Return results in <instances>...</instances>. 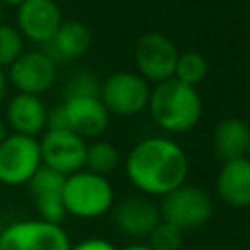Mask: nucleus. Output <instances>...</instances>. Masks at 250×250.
Instances as JSON below:
<instances>
[{"label":"nucleus","mask_w":250,"mask_h":250,"mask_svg":"<svg viewBox=\"0 0 250 250\" xmlns=\"http://www.w3.org/2000/svg\"><path fill=\"white\" fill-rule=\"evenodd\" d=\"M188 156L184 148L162 137H150L137 143L125 160L129 182L145 195H166L186 184Z\"/></svg>","instance_id":"nucleus-1"},{"label":"nucleus","mask_w":250,"mask_h":250,"mask_svg":"<svg viewBox=\"0 0 250 250\" xmlns=\"http://www.w3.org/2000/svg\"><path fill=\"white\" fill-rule=\"evenodd\" d=\"M146 107L156 125L174 135L191 131L203 113V104L195 86L184 84L176 78L158 82L150 90Z\"/></svg>","instance_id":"nucleus-2"},{"label":"nucleus","mask_w":250,"mask_h":250,"mask_svg":"<svg viewBox=\"0 0 250 250\" xmlns=\"http://www.w3.org/2000/svg\"><path fill=\"white\" fill-rule=\"evenodd\" d=\"M62 203L66 215L96 219L105 215L113 205V188L107 176H100L82 168L66 176L62 188Z\"/></svg>","instance_id":"nucleus-3"},{"label":"nucleus","mask_w":250,"mask_h":250,"mask_svg":"<svg viewBox=\"0 0 250 250\" xmlns=\"http://www.w3.org/2000/svg\"><path fill=\"white\" fill-rule=\"evenodd\" d=\"M0 250H70V240L62 225L23 219L4 225Z\"/></svg>","instance_id":"nucleus-4"},{"label":"nucleus","mask_w":250,"mask_h":250,"mask_svg":"<svg viewBox=\"0 0 250 250\" xmlns=\"http://www.w3.org/2000/svg\"><path fill=\"white\" fill-rule=\"evenodd\" d=\"M43 166L39 139L10 133L0 145V184L27 186L31 176Z\"/></svg>","instance_id":"nucleus-5"},{"label":"nucleus","mask_w":250,"mask_h":250,"mask_svg":"<svg viewBox=\"0 0 250 250\" xmlns=\"http://www.w3.org/2000/svg\"><path fill=\"white\" fill-rule=\"evenodd\" d=\"M150 88L139 72L119 70L109 74L100 88V100L113 115L131 117L148 105Z\"/></svg>","instance_id":"nucleus-6"},{"label":"nucleus","mask_w":250,"mask_h":250,"mask_svg":"<svg viewBox=\"0 0 250 250\" xmlns=\"http://www.w3.org/2000/svg\"><path fill=\"white\" fill-rule=\"evenodd\" d=\"M158 209L162 221H168L182 230H189L205 225L211 219L213 201L201 188L182 184L180 188L162 195Z\"/></svg>","instance_id":"nucleus-7"},{"label":"nucleus","mask_w":250,"mask_h":250,"mask_svg":"<svg viewBox=\"0 0 250 250\" xmlns=\"http://www.w3.org/2000/svg\"><path fill=\"white\" fill-rule=\"evenodd\" d=\"M39 150L43 166L70 176L84 168L86 139L70 129H47L39 139Z\"/></svg>","instance_id":"nucleus-8"},{"label":"nucleus","mask_w":250,"mask_h":250,"mask_svg":"<svg viewBox=\"0 0 250 250\" xmlns=\"http://www.w3.org/2000/svg\"><path fill=\"white\" fill-rule=\"evenodd\" d=\"M8 84H12L20 94H45L57 80V62L43 51H23L8 68Z\"/></svg>","instance_id":"nucleus-9"},{"label":"nucleus","mask_w":250,"mask_h":250,"mask_svg":"<svg viewBox=\"0 0 250 250\" xmlns=\"http://www.w3.org/2000/svg\"><path fill=\"white\" fill-rule=\"evenodd\" d=\"M178 49L170 37L162 33H146L135 45V66L145 80L154 84L174 78Z\"/></svg>","instance_id":"nucleus-10"},{"label":"nucleus","mask_w":250,"mask_h":250,"mask_svg":"<svg viewBox=\"0 0 250 250\" xmlns=\"http://www.w3.org/2000/svg\"><path fill=\"white\" fill-rule=\"evenodd\" d=\"M62 12L55 0H23L16 6V27L25 41L49 43L62 23Z\"/></svg>","instance_id":"nucleus-11"},{"label":"nucleus","mask_w":250,"mask_h":250,"mask_svg":"<svg viewBox=\"0 0 250 250\" xmlns=\"http://www.w3.org/2000/svg\"><path fill=\"white\" fill-rule=\"evenodd\" d=\"M61 105L66 119V129L78 137L96 139L105 133L111 113L102 104L100 96H66Z\"/></svg>","instance_id":"nucleus-12"},{"label":"nucleus","mask_w":250,"mask_h":250,"mask_svg":"<svg viewBox=\"0 0 250 250\" xmlns=\"http://www.w3.org/2000/svg\"><path fill=\"white\" fill-rule=\"evenodd\" d=\"M64 180L66 176H62L61 172L41 166L27 182L33 207L41 221L55 223V225H61L64 221L66 217V209L62 203Z\"/></svg>","instance_id":"nucleus-13"},{"label":"nucleus","mask_w":250,"mask_h":250,"mask_svg":"<svg viewBox=\"0 0 250 250\" xmlns=\"http://www.w3.org/2000/svg\"><path fill=\"white\" fill-rule=\"evenodd\" d=\"M115 227L133 238H146L150 230L160 223V209L158 205L145 195H135L123 199L113 209Z\"/></svg>","instance_id":"nucleus-14"},{"label":"nucleus","mask_w":250,"mask_h":250,"mask_svg":"<svg viewBox=\"0 0 250 250\" xmlns=\"http://www.w3.org/2000/svg\"><path fill=\"white\" fill-rule=\"evenodd\" d=\"M6 125L12 133L39 137L47 129V105L39 96L14 94L6 104Z\"/></svg>","instance_id":"nucleus-15"},{"label":"nucleus","mask_w":250,"mask_h":250,"mask_svg":"<svg viewBox=\"0 0 250 250\" xmlns=\"http://www.w3.org/2000/svg\"><path fill=\"white\" fill-rule=\"evenodd\" d=\"M219 199L234 209L250 207V158H236L223 162L215 182Z\"/></svg>","instance_id":"nucleus-16"},{"label":"nucleus","mask_w":250,"mask_h":250,"mask_svg":"<svg viewBox=\"0 0 250 250\" xmlns=\"http://www.w3.org/2000/svg\"><path fill=\"white\" fill-rule=\"evenodd\" d=\"M92 45V31L86 23L70 20V21H62L59 31L55 33V37L45 43L43 51L55 61H72L78 59L82 55H86V51Z\"/></svg>","instance_id":"nucleus-17"},{"label":"nucleus","mask_w":250,"mask_h":250,"mask_svg":"<svg viewBox=\"0 0 250 250\" xmlns=\"http://www.w3.org/2000/svg\"><path fill=\"white\" fill-rule=\"evenodd\" d=\"M250 143V125L240 117H225L213 131V152L217 160L229 162L244 158Z\"/></svg>","instance_id":"nucleus-18"},{"label":"nucleus","mask_w":250,"mask_h":250,"mask_svg":"<svg viewBox=\"0 0 250 250\" xmlns=\"http://www.w3.org/2000/svg\"><path fill=\"white\" fill-rule=\"evenodd\" d=\"M119 166V150L107 141H94L86 145L84 170H90L100 176L111 174Z\"/></svg>","instance_id":"nucleus-19"},{"label":"nucleus","mask_w":250,"mask_h":250,"mask_svg":"<svg viewBox=\"0 0 250 250\" xmlns=\"http://www.w3.org/2000/svg\"><path fill=\"white\" fill-rule=\"evenodd\" d=\"M205 76H207V59L201 53L186 51L178 55L176 70H174L176 80L189 84V86H197L199 82H203Z\"/></svg>","instance_id":"nucleus-20"},{"label":"nucleus","mask_w":250,"mask_h":250,"mask_svg":"<svg viewBox=\"0 0 250 250\" xmlns=\"http://www.w3.org/2000/svg\"><path fill=\"white\" fill-rule=\"evenodd\" d=\"M146 238L150 250H180L184 244V230L160 219V223L150 230Z\"/></svg>","instance_id":"nucleus-21"},{"label":"nucleus","mask_w":250,"mask_h":250,"mask_svg":"<svg viewBox=\"0 0 250 250\" xmlns=\"http://www.w3.org/2000/svg\"><path fill=\"white\" fill-rule=\"evenodd\" d=\"M25 51V39L16 25L0 23V66L8 68Z\"/></svg>","instance_id":"nucleus-22"},{"label":"nucleus","mask_w":250,"mask_h":250,"mask_svg":"<svg viewBox=\"0 0 250 250\" xmlns=\"http://www.w3.org/2000/svg\"><path fill=\"white\" fill-rule=\"evenodd\" d=\"M102 84L92 76L90 72H80L76 74L66 88V96H100Z\"/></svg>","instance_id":"nucleus-23"},{"label":"nucleus","mask_w":250,"mask_h":250,"mask_svg":"<svg viewBox=\"0 0 250 250\" xmlns=\"http://www.w3.org/2000/svg\"><path fill=\"white\" fill-rule=\"evenodd\" d=\"M70 250H117V248L109 240H104V238H86L70 246Z\"/></svg>","instance_id":"nucleus-24"},{"label":"nucleus","mask_w":250,"mask_h":250,"mask_svg":"<svg viewBox=\"0 0 250 250\" xmlns=\"http://www.w3.org/2000/svg\"><path fill=\"white\" fill-rule=\"evenodd\" d=\"M8 98V74H6V68L0 66V105L6 102Z\"/></svg>","instance_id":"nucleus-25"},{"label":"nucleus","mask_w":250,"mask_h":250,"mask_svg":"<svg viewBox=\"0 0 250 250\" xmlns=\"http://www.w3.org/2000/svg\"><path fill=\"white\" fill-rule=\"evenodd\" d=\"M121 250H150V248H148V244L135 242V244H127V246H125V248H121Z\"/></svg>","instance_id":"nucleus-26"},{"label":"nucleus","mask_w":250,"mask_h":250,"mask_svg":"<svg viewBox=\"0 0 250 250\" xmlns=\"http://www.w3.org/2000/svg\"><path fill=\"white\" fill-rule=\"evenodd\" d=\"M10 133H8V125H6V121L0 117V145H2V141L8 137Z\"/></svg>","instance_id":"nucleus-27"},{"label":"nucleus","mask_w":250,"mask_h":250,"mask_svg":"<svg viewBox=\"0 0 250 250\" xmlns=\"http://www.w3.org/2000/svg\"><path fill=\"white\" fill-rule=\"evenodd\" d=\"M2 2H4V6H6V4H8V6H20L23 0H2Z\"/></svg>","instance_id":"nucleus-28"},{"label":"nucleus","mask_w":250,"mask_h":250,"mask_svg":"<svg viewBox=\"0 0 250 250\" xmlns=\"http://www.w3.org/2000/svg\"><path fill=\"white\" fill-rule=\"evenodd\" d=\"M2 18H4V2L0 0V23H2Z\"/></svg>","instance_id":"nucleus-29"},{"label":"nucleus","mask_w":250,"mask_h":250,"mask_svg":"<svg viewBox=\"0 0 250 250\" xmlns=\"http://www.w3.org/2000/svg\"><path fill=\"white\" fill-rule=\"evenodd\" d=\"M2 229H4V223H2V219H0V232H2Z\"/></svg>","instance_id":"nucleus-30"},{"label":"nucleus","mask_w":250,"mask_h":250,"mask_svg":"<svg viewBox=\"0 0 250 250\" xmlns=\"http://www.w3.org/2000/svg\"><path fill=\"white\" fill-rule=\"evenodd\" d=\"M55 2L59 4V2H72V0H55Z\"/></svg>","instance_id":"nucleus-31"},{"label":"nucleus","mask_w":250,"mask_h":250,"mask_svg":"<svg viewBox=\"0 0 250 250\" xmlns=\"http://www.w3.org/2000/svg\"><path fill=\"white\" fill-rule=\"evenodd\" d=\"M246 156L250 158V143H248V152H246Z\"/></svg>","instance_id":"nucleus-32"}]
</instances>
